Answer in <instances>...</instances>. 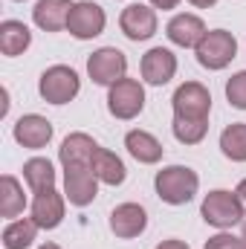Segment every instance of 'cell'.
Wrapping results in <instances>:
<instances>
[{
	"mask_svg": "<svg viewBox=\"0 0 246 249\" xmlns=\"http://www.w3.org/2000/svg\"><path fill=\"white\" fill-rule=\"evenodd\" d=\"M154 188H157V197L162 203H168V206H185L188 200H194V194L200 188V177L188 165H168V168L157 171Z\"/></svg>",
	"mask_w": 246,
	"mask_h": 249,
	"instance_id": "cell-1",
	"label": "cell"
},
{
	"mask_svg": "<svg viewBox=\"0 0 246 249\" xmlns=\"http://www.w3.org/2000/svg\"><path fill=\"white\" fill-rule=\"evenodd\" d=\"M200 214L209 226L214 229H232L244 220V206L238 200V194L226 191V188H214L203 197V206H200Z\"/></svg>",
	"mask_w": 246,
	"mask_h": 249,
	"instance_id": "cell-2",
	"label": "cell"
},
{
	"mask_svg": "<svg viewBox=\"0 0 246 249\" xmlns=\"http://www.w3.org/2000/svg\"><path fill=\"white\" fill-rule=\"evenodd\" d=\"M78 90H81V78L67 64L47 67L41 72V78H38V93L50 105H67V102H72L78 96Z\"/></svg>",
	"mask_w": 246,
	"mask_h": 249,
	"instance_id": "cell-3",
	"label": "cell"
},
{
	"mask_svg": "<svg viewBox=\"0 0 246 249\" xmlns=\"http://www.w3.org/2000/svg\"><path fill=\"white\" fill-rule=\"evenodd\" d=\"M174 119L185 122H209L211 113V93L200 84V81H185L174 90Z\"/></svg>",
	"mask_w": 246,
	"mask_h": 249,
	"instance_id": "cell-4",
	"label": "cell"
},
{
	"mask_svg": "<svg viewBox=\"0 0 246 249\" xmlns=\"http://www.w3.org/2000/svg\"><path fill=\"white\" fill-rule=\"evenodd\" d=\"M194 53H197L200 67H206V70H223L238 55V41L226 29H211V32H206V38L197 44Z\"/></svg>",
	"mask_w": 246,
	"mask_h": 249,
	"instance_id": "cell-5",
	"label": "cell"
},
{
	"mask_svg": "<svg viewBox=\"0 0 246 249\" xmlns=\"http://www.w3.org/2000/svg\"><path fill=\"white\" fill-rule=\"evenodd\" d=\"M142 107H145V87L136 78L124 75L122 81H116L110 87V93H107V110H110V116L127 122V119H136L142 113Z\"/></svg>",
	"mask_w": 246,
	"mask_h": 249,
	"instance_id": "cell-6",
	"label": "cell"
},
{
	"mask_svg": "<svg viewBox=\"0 0 246 249\" xmlns=\"http://www.w3.org/2000/svg\"><path fill=\"white\" fill-rule=\"evenodd\" d=\"M107 26V15L99 3L93 0H78L72 3L70 9V20H67V32L78 41H90V38H99Z\"/></svg>",
	"mask_w": 246,
	"mask_h": 249,
	"instance_id": "cell-7",
	"label": "cell"
},
{
	"mask_svg": "<svg viewBox=\"0 0 246 249\" xmlns=\"http://www.w3.org/2000/svg\"><path fill=\"white\" fill-rule=\"evenodd\" d=\"M87 72H90L93 84L113 87L116 81H122L124 72H127V58H124L122 50H116V47H102V50H96L87 58Z\"/></svg>",
	"mask_w": 246,
	"mask_h": 249,
	"instance_id": "cell-8",
	"label": "cell"
},
{
	"mask_svg": "<svg viewBox=\"0 0 246 249\" xmlns=\"http://www.w3.org/2000/svg\"><path fill=\"white\" fill-rule=\"evenodd\" d=\"M99 194V177L93 174V165L90 168H64V197L84 209L96 200Z\"/></svg>",
	"mask_w": 246,
	"mask_h": 249,
	"instance_id": "cell-9",
	"label": "cell"
},
{
	"mask_svg": "<svg viewBox=\"0 0 246 249\" xmlns=\"http://www.w3.org/2000/svg\"><path fill=\"white\" fill-rule=\"evenodd\" d=\"M119 29L124 32V38L130 41H148L157 35V12L145 3H130L119 18Z\"/></svg>",
	"mask_w": 246,
	"mask_h": 249,
	"instance_id": "cell-10",
	"label": "cell"
},
{
	"mask_svg": "<svg viewBox=\"0 0 246 249\" xmlns=\"http://www.w3.org/2000/svg\"><path fill=\"white\" fill-rule=\"evenodd\" d=\"M12 136H15L18 145H23V148H29V151H41V148H47L50 139H53V122L44 119V116H38V113H26V116H20V119L15 122Z\"/></svg>",
	"mask_w": 246,
	"mask_h": 249,
	"instance_id": "cell-11",
	"label": "cell"
},
{
	"mask_svg": "<svg viewBox=\"0 0 246 249\" xmlns=\"http://www.w3.org/2000/svg\"><path fill=\"white\" fill-rule=\"evenodd\" d=\"M148 229V212L139 203H122L110 212V232L122 241L139 238Z\"/></svg>",
	"mask_w": 246,
	"mask_h": 249,
	"instance_id": "cell-12",
	"label": "cell"
},
{
	"mask_svg": "<svg viewBox=\"0 0 246 249\" xmlns=\"http://www.w3.org/2000/svg\"><path fill=\"white\" fill-rule=\"evenodd\" d=\"M142 78L148 81V84H154V87H162V84H168L171 78H174V72H177V55L171 53V50H165V47H154V50H148L145 55H142Z\"/></svg>",
	"mask_w": 246,
	"mask_h": 249,
	"instance_id": "cell-13",
	"label": "cell"
},
{
	"mask_svg": "<svg viewBox=\"0 0 246 249\" xmlns=\"http://www.w3.org/2000/svg\"><path fill=\"white\" fill-rule=\"evenodd\" d=\"M99 145L90 133H70L58 148V160L64 168H90Z\"/></svg>",
	"mask_w": 246,
	"mask_h": 249,
	"instance_id": "cell-14",
	"label": "cell"
},
{
	"mask_svg": "<svg viewBox=\"0 0 246 249\" xmlns=\"http://www.w3.org/2000/svg\"><path fill=\"white\" fill-rule=\"evenodd\" d=\"M165 35H168V41L171 44H177V47H194L197 50V44L206 38V23L197 18V15H174L171 20H168V26H165Z\"/></svg>",
	"mask_w": 246,
	"mask_h": 249,
	"instance_id": "cell-15",
	"label": "cell"
},
{
	"mask_svg": "<svg viewBox=\"0 0 246 249\" xmlns=\"http://www.w3.org/2000/svg\"><path fill=\"white\" fill-rule=\"evenodd\" d=\"M32 220H35L41 229H55V226H61L64 197L55 188H47V191H38V194H35V200H32Z\"/></svg>",
	"mask_w": 246,
	"mask_h": 249,
	"instance_id": "cell-16",
	"label": "cell"
},
{
	"mask_svg": "<svg viewBox=\"0 0 246 249\" xmlns=\"http://www.w3.org/2000/svg\"><path fill=\"white\" fill-rule=\"evenodd\" d=\"M70 9H72L70 0H38L32 9V20L44 32H61V29H67Z\"/></svg>",
	"mask_w": 246,
	"mask_h": 249,
	"instance_id": "cell-17",
	"label": "cell"
},
{
	"mask_svg": "<svg viewBox=\"0 0 246 249\" xmlns=\"http://www.w3.org/2000/svg\"><path fill=\"white\" fill-rule=\"evenodd\" d=\"M124 148H127V154H130L136 162H142V165L159 162V160H162V151H165L162 142H159L154 133H148V130H127Z\"/></svg>",
	"mask_w": 246,
	"mask_h": 249,
	"instance_id": "cell-18",
	"label": "cell"
},
{
	"mask_svg": "<svg viewBox=\"0 0 246 249\" xmlns=\"http://www.w3.org/2000/svg\"><path fill=\"white\" fill-rule=\"evenodd\" d=\"M32 44V32L23 20H3L0 23V53L15 58V55H23Z\"/></svg>",
	"mask_w": 246,
	"mask_h": 249,
	"instance_id": "cell-19",
	"label": "cell"
},
{
	"mask_svg": "<svg viewBox=\"0 0 246 249\" xmlns=\"http://www.w3.org/2000/svg\"><path fill=\"white\" fill-rule=\"evenodd\" d=\"M93 174L99 177V183L105 186H122L124 177H127V168L124 162L107 148H99L96 157H93Z\"/></svg>",
	"mask_w": 246,
	"mask_h": 249,
	"instance_id": "cell-20",
	"label": "cell"
},
{
	"mask_svg": "<svg viewBox=\"0 0 246 249\" xmlns=\"http://www.w3.org/2000/svg\"><path fill=\"white\" fill-rule=\"evenodd\" d=\"M23 209H26L23 186L18 183V177L3 174V180H0V217H18Z\"/></svg>",
	"mask_w": 246,
	"mask_h": 249,
	"instance_id": "cell-21",
	"label": "cell"
},
{
	"mask_svg": "<svg viewBox=\"0 0 246 249\" xmlns=\"http://www.w3.org/2000/svg\"><path fill=\"white\" fill-rule=\"evenodd\" d=\"M23 180H26V186L32 188L35 194L47 191V188H55V168H53L50 160L32 157V160L23 162Z\"/></svg>",
	"mask_w": 246,
	"mask_h": 249,
	"instance_id": "cell-22",
	"label": "cell"
},
{
	"mask_svg": "<svg viewBox=\"0 0 246 249\" xmlns=\"http://www.w3.org/2000/svg\"><path fill=\"white\" fill-rule=\"evenodd\" d=\"M38 223L32 217H20V220H12L6 229H3V247L6 249H26L32 247L35 235H38Z\"/></svg>",
	"mask_w": 246,
	"mask_h": 249,
	"instance_id": "cell-23",
	"label": "cell"
},
{
	"mask_svg": "<svg viewBox=\"0 0 246 249\" xmlns=\"http://www.w3.org/2000/svg\"><path fill=\"white\" fill-rule=\"evenodd\" d=\"M220 151L232 162H246V124L244 122H235V124H229V127H223V133H220Z\"/></svg>",
	"mask_w": 246,
	"mask_h": 249,
	"instance_id": "cell-24",
	"label": "cell"
},
{
	"mask_svg": "<svg viewBox=\"0 0 246 249\" xmlns=\"http://www.w3.org/2000/svg\"><path fill=\"white\" fill-rule=\"evenodd\" d=\"M171 127H174L177 142H183V145H197V142H203L206 133H209V122H185V119H174Z\"/></svg>",
	"mask_w": 246,
	"mask_h": 249,
	"instance_id": "cell-25",
	"label": "cell"
},
{
	"mask_svg": "<svg viewBox=\"0 0 246 249\" xmlns=\"http://www.w3.org/2000/svg\"><path fill=\"white\" fill-rule=\"evenodd\" d=\"M226 99H229L232 107L246 110V70L235 72V75L226 81Z\"/></svg>",
	"mask_w": 246,
	"mask_h": 249,
	"instance_id": "cell-26",
	"label": "cell"
},
{
	"mask_svg": "<svg viewBox=\"0 0 246 249\" xmlns=\"http://www.w3.org/2000/svg\"><path fill=\"white\" fill-rule=\"evenodd\" d=\"M203 249H244V244H241V238H235V235H226V232H220V235L209 238Z\"/></svg>",
	"mask_w": 246,
	"mask_h": 249,
	"instance_id": "cell-27",
	"label": "cell"
},
{
	"mask_svg": "<svg viewBox=\"0 0 246 249\" xmlns=\"http://www.w3.org/2000/svg\"><path fill=\"white\" fill-rule=\"evenodd\" d=\"M151 6H154V9H162V12H168V9H177V6H180V0H151Z\"/></svg>",
	"mask_w": 246,
	"mask_h": 249,
	"instance_id": "cell-28",
	"label": "cell"
},
{
	"mask_svg": "<svg viewBox=\"0 0 246 249\" xmlns=\"http://www.w3.org/2000/svg\"><path fill=\"white\" fill-rule=\"evenodd\" d=\"M157 249H191L188 244H183V241H177V238H171V241H162Z\"/></svg>",
	"mask_w": 246,
	"mask_h": 249,
	"instance_id": "cell-29",
	"label": "cell"
},
{
	"mask_svg": "<svg viewBox=\"0 0 246 249\" xmlns=\"http://www.w3.org/2000/svg\"><path fill=\"white\" fill-rule=\"evenodd\" d=\"M235 194H238V200H241V206H244V212H246V180H241V183H238Z\"/></svg>",
	"mask_w": 246,
	"mask_h": 249,
	"instance_id": "cell-30",
	"label": "cell"
},
{
	"mask_svg": "<svg viewBox=\"0 0 246 249\" xmlns=\"http://www.w3.org/2000/svg\"><path fill=\"white\" fill-rule=\"evenodd\" d=\"M191 6H197V9H209V6H214L217 0H188Z\"/></svg>",
	"mask_w": 246,
	"mask_h": 249,
	"instance_id": "cell-31",
	"label": "cell"
},
{
	"mask_svg": "<svg viewBox=\"0 0 246 249\" xmlns=\"http://www.w3.org/2000/svg\"><path fill=\"white\" fill-rule=\"evenodd\" d=\"M41 249H61V247H58V244H53V241H47V244H44Z\"/></svg>",
	"mask_w": 246,
	"mask_h": 249,
	"instance_id": "cell-32",
	"label": "cell"
},
{
	"mask_svg": "<svg viewBox=\"0 0 246 249\" xmlns=\"http://www.w3.org/2000/svg\"><path fill=\"white\" fill-rule=\"evenodd\" d=\"M241 244H244V249H246V223H244V232H241Z\"/></svg>",
	"mask_w": 246,
	"mask_h": 249,
	"instance_id": "cell-33",
	"label": "cell"
}]
</instances>
